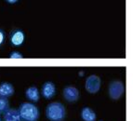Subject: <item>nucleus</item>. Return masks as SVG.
Segmentation results:
<instances>
[{
	"label": "nucleus",
	"instance_id": "39448f33",
	"mask_svg": "<svg viewBox=\"0 0 133 121\" xmlns=\"http://www.w3.org/2000/svg\"><path fill=\"white\" fill-rule=\"evenodd\" d=\"M63 98L69 103H74L79 99V90L73 86H67L63 90Z\"/></svg>",
	"mask_w": 133,
	"mask_h": 121
},
{
	"label": "nucleus",
	"instance_id": "20e7f679",
	"mask_svg": "<svg viewBox=\"0 0 133 121\" xmlns=\"http://www.w3.org/2000/svg\"><path fill=\"white\" fill-rule=\"evenodd\" d=\"M101 85H102V81L100 77L96 75H91L86 79L85 88L89 93L95 94L99 92V90H101Z\"/></svg>",
	"mask_w": 133,
	"mask_h": 121
},
{
	"label": "nucleus",
	"instance_id": "0eeeda50",
	"mask_svg": "<svg viewBox=\"0 0 133 121\" xmlns=\"http://www.w3.org/2000/svg\"><path fill=\"white\" fill-rule=\"evenodd\" d=\"M25 35L22 30H15L10 35V43L13 47H20L24 42Z\"/></svg>",
	"mask_w": 133,
	"mask_h": 121
},
{
	"label": "nucleus",
	"instance_id": "dca6fc26",
	"mask_svg": "<svg viewBox=\"0 0 133 121\" xmlns=\"http://www.w3.org/2000/svg\"><path fill=\"white\" fill-rule=\"evenodd\" d=\"M0 121H3V120H2V119H1V118H0Z\"/></svg>",
	"mask_w": 133,
	"mask_h": 121
},
{
	"label": "nucleus",
	"instance_id": "f8f14e48",
	"mask_svg": "<svg viewBox=\"0 0 133 121\" xmlns=\"http://www.w3.org/2000/svg\"><path fill=\"white\" fill-rule=\"evenodd\" d=\"M9 109V101L8 98L0 96V114H3Z\"/></svg>",
	"mask_w": 133,
	"mask_h": 121
},
{
	"label": "nucleus",
	"instance_id": "6e6552de",
	"mask_svg": "<svg viewBox=\"0 0 133 121\" xmlns=\"http://www.w3.org/2000/svg\"><path fill=\"white\" fill-rule=\"evenodd\" d=\"M3 121H22L19 109L9 108L3 114Z\"/></svg>",
	"mask_w": 133,
	"mask_h": 121
},
{
	"label": "nucleus",
	"instance_id": "9d476101",
	"mask_svg": "<svg viewBox=\"0 0 133 121\" xmlns=\"http://www.w3.org/2000/svg\"><path fill=\"white\" fill-rule=\"evenodd\" d=\"M25 96L28 100L34 101V103H36L40 99L39 90L36 87H30L25 91Z\"/></svg>",
	"mask_w": 133,
	"mask_h": 121
},
{
	"label": "nucleus",
	"instance_id": "ddd939ff",
	"mask_svg": "<svg viewBox=\"0 0 133 121\" xmlns=\"http://www.w3.org/2000/svg\"><path fill=\"white\" fill-rule=\"evenodd\" d=\"M9 58L10 59H22V58H23V56L20 52H18V51H13V52L10 53Z\"/></svg>",
	"mask_w": 133,
	"mask_h": 121
},
{
	"label": "nucleus",
	"instance_id": "9b49d317",
	"mask_svg": "<svg viewBox=\"0 0 133 121\" xmlns=\"http://www.w3.org/2000/svg\"><path fill=\"white\" fill-rule=\"evenodd\" d=\"M81 118L84 121H96L97 116L91 108L84 107L81 110Z\"/></svg>",
	"mask_w": 133,
	"mask_h": 121
},
{
	"label": "nucleus",
	"instance_id": "4468645a",
	"mask_svg": "<svg viewBox=\"0 0 133 121\" xmlns=\"http://www.w3.org/2000/svg\"><path fill=\"white\" fill-rule=\"evenodd\" d=\"M4 40H5V33L3 30L0 29V46L4 43Z\"/></svg>",
	"mask_w": 133,
	"mask_h": 121
},
{
	"label": "nucleus",
	"instance_id": "1a4fd4ad",
	"mask_svg": "<svg viewBox=\"0 0 133 121\" xmlns=\"http://www.w3.org/2000/svg\"><path fill=\"white\" fill-rule=\"evenodd\" d=\"M14 94V87L9 82H2L0 84V96L1 97H9Z\"/></svg>",
	"mask_w": 133,
	"mask_h": 121
},
{
	"label": "nucleus",
	"instance_id": "423d86ee",
	"mask_svg": "<svg viewBox=\"0 0 133 121\" xmlns=\"http://www.w3.org/2000/svg\"><path fill=\"white\" fill-rule=\"evenodd\" d=\"M41 93H42L43 97L45 99L50 100L54 97L56 93V87L54 83L50 81L45 82L42 86V90H41Z\"/></svg>",
	"mask_w": 133,
	"mask_h": 121
},
{
	"label": "nucleus",
	"instance_id": "f03ea898",
	"mask_svg": "<svg viewBox=\"0 0 133 121\" xmlns=\"http://www.w3.org/2000/svg\"><path fill=\"white\" fill-rule=\"evenodd\" d=\"M22 121H37L39 118V110L36 105L30 103H22L19 107Z\"/></svg>",
	"mask_w": 133,
	"mask_h": 121
},
{
	"label": "nucleus",
	"instance_id": "7ed1b4c3",
	"mask_svg": "<svg viewBox=\"0 0 133 121\" xmlns=\"http://www.w3.org/2000/svg\"><path fill=\"white\" fill-rule=\"evenodd\" d=\"M108 92L109 96L112 100H114V101L119 100L125 92V86L123 82L119 81V80L112 81L109 85Z\"/></svg>",
	"mask_w": 133,
	"mask_h": 121
},
{
	"label": "nucleus",
	"instance_id": "f3484780",
	"mask_svg": "<svg viewBox=\"0 0 133 121\" xmlns=\"http://www.w3.org/2000/svg\"><path fill=\"white\" fill-rule=\"evenodd\" d=\"M100 121H102V120H100Z\"/></svg>",
	"mask_w": 133,
	"mask_h": 121
},
{
	"label": "nucleus",
	"instance_id": "f257e3e1",
	"mask_svg": "<svg viewBox=\"0 0 133 121\" xmlns=\"http://www.w3.org/2000/svg\"><path fill=\"white\" fill-rule=\"evenodd\" d=\"M46 117L50 121H63L66 117L64 105L59 101L50 103L46 108Z\"/></svg>",
	"mask_w": 133,
	"mask_h": 121
},
{
	"label": "nucleus",
	"instance_id": "2eb2a0df",
	"mask_svg": "<svg viewBox=\"0 0 133 121\" xmlns=\"http://www.w3.org/2000/svg\"><path fill=\"white\" fill-rule=\"evenodd\" d=\"M7 2H9V3H10V4H14V3H16L18 0H6Z\"/></svg>",
	"mask_w": 133,
	"mask_h": 121
}]
</instances>
